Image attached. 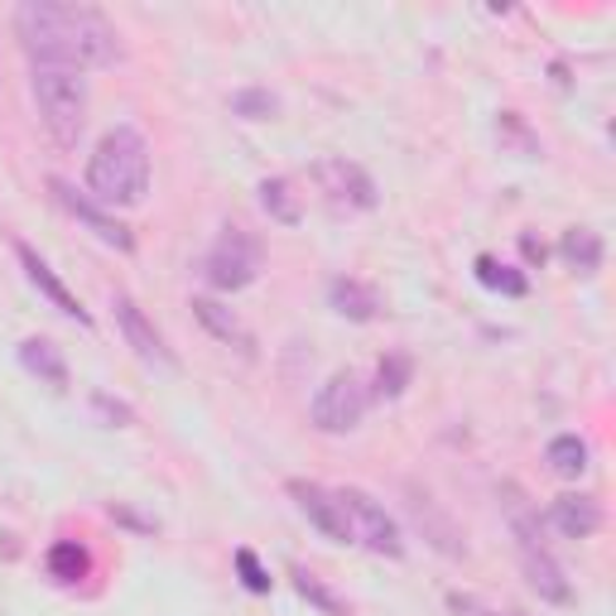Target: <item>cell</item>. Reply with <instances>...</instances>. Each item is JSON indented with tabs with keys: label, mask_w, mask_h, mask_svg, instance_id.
<instances>
[{
	"label": "cell",
	"mask_w": 616,
	"mask_h": 616,
	"mask_svg": "<svg viewBox=\"0 0 616 616\" xmlns=\"http://www.w3.org/2000/svg\"><path fill=\"white\" fill-rule=\"evenodd\" d=\"M30 88H34V106H39V121L49 125V135L73 150L82 125H88V82H82L73 68L34 63Z\"/></svg>",
	"instance_id": "cell-3"
},
{
	"label": "cell",
	"mask_w": 616,
	"mask_h": 616,
	"mask_svg": "<svg viewBox=\"0 0 616 616\" xmlns=\"http://www.w3.org/2000/svg\"><path fill=\"white\" fill-rule=\"evenodd\" d=\"M294 587H299V593H304L308 602H314V607L324 612V616H347V602H338V597H332L328 587L318 583V578H314V573H308V568H294Z\"/></svg>",
	"instance_id": "cell-23"
},
{
	"label": "cell",
	"mask_w": 616,
	"mask_h": 616,
	"mask_svg": "<svg viewBox=\"0 0 616 616\" xmlns=\"http://www.w3.org/2000/svg\"><path fill=\"white\" fill-rule=\"evenodd\" d=\"M92 404L111 419V424H131V419H135V414H131V404H121V400H111V396H96Z\"/></svg>",
	"instance_id": "cell-27"
},
{
	"label": "cell",
	"mask_w": 616,
	"mask_h": 616,
	"mask_svg": "<svg viewBox=\"0 0 616 616\" xmlns=\"http://www.w3.org/2000/svg\"><path fill=\"white\" fill-rule=\"evenodd\" d=\"M515 535H521V558H525V578H530V587H535L544 602H568L573 587H568V578H564V568L554 564V554L535 540V525H530V521H515Z\"/></svg>",
	"instance_id": "cell-8"
},
{
	"label": "cell",
	"mask_w": 616,
	"mask_h": 616,
	"mask_svg": "<svg viewBox=\"0 0 616 616\" xmlns=\"http://www.w3.org/2000/svg\"><path fill=\"white\" fill-rule=\"evenodd\" d=\"M544 462H550L558 478H583L587 472V443L578 439V433H558V439H550V448H544Z\"/></svg>",
	"instance_id": "cell-18"
},
{
	"label": "cell",
	"mask_w": 616,
	"mask_h": 616,
	"mask_svg": "<svg viewBox=\"0 0 616 616\" xmlns=\"http://www.w3.org/2000/svg\"><path fill=\"white\" fill-rule=\"evenodd\" d=\"M88 193L106 207H140L150 193V145L135 125H116L88 160Z\"/></svg>",
	"instance_id": "cell-2"
},
{
	"label": "cell",
	"mask_w": 616,
	"mask_h": 616,
	"mask_svg": "<svg viewBox=\"0 0 616 616\" xmlns=\"http://www.w3.org/2000/svg\"><path fill=\"white\" fill-rule=\"evenodd\" d=\"M410 511H414V521H419V530H429L433 535V544H439L443 554H462V540H458V530H453V521H448V515L433 506L429 496H419V492H410Z\"/></svg>",
	"instance_id": "cell-17"
},
{
	"label": "cell",
	"mask_w": 616,
	"mask_h": 616,
	"mask_svg": "<svg viewBox=\"0 0 616 616\" xmlns=\"http://www.w3.org/2000/svg\"><path fill=\"white\" fill-rule=\"evenodd\" d=\"M24 53L34 63H59V68H111L121 59V34L102 10L92 6H53V0H24L16 10Z\"/></svg>",
	"instance_id": "cell-1"
},
{
	"label": "cell",
	"mask_w": 616,
	"mask_h": 616,
	"mask_svg": "<svg viewBox=\"0 0 616 616\" xmlns=\"http://www.w3.org/2000/svg\"><path fill=\"white\" fill-rule=\"evenodd\" d=\"M478 279L486 289H496V294H511V299L530 294V279L521 270H511V265H501L496 256H478Z\"/></svg>",
	"instance_id": "cell-22"
},
{
	"label": "cell",
	"mask_w": 616,
	"mask_h": 616,
	"mask_svg": "<svg viewBox=\"0 0 616 616\" xmlns=\"http://www.w3.org/2000/svg\"><path fill=\"white\" fill-rule=\"evenodd\" d=\"M328 304L338 308L342 318H352V324H371V318L381 314V294L371 285H361V279H347V275H338L328 285Z\"/></svg>",
	"instance_id": "cell-14"
},
{
	"label": "cell",
	"mask_w": 616,
	"mask_h": 616,
	"mask_svg": "<svg viewBox=\"0 0 616 616\" xmlns=\"http://www.w3.org/2000/svg\"><path fill=\"white\" fill-rule=\"evenodd\" d=\"M236 573H242L246 593H270V573L260 568V558L250 550H236Z\"/></svg>",
	"instance_id": "cell-25"
},
{
	"label": "cell",
	"mask_w": 616,
	"mask_h": 616,
	"mask_svg": "<svg viewBox=\"0 0 616 616\" xmlns=\"http://www.w3.org/2000/svg\"><path fill=\"white\" fill-rule=\"evenodd\" d=\"M564 260H568L578 275H597V270H602V236L587 232V227L564 232Z\"/></svg>",
	"instance_id": "cell-19"
},
{
	"label": "cell",
	"mask_w": 616,
	"mask_h": 616,
	"mask_svg": "<svg viewBox=\"0 0 616 616\" xmlns=\"http://www.w3.org/2000/svg\"><path fill=\"white\" fill-rule=\"evenodd\" d=\"M193 314H198V324L213 332L217 342H227V347H236L242 357H250L256 352V338H250V328L242 324V318L232 314V308H222L217 299H193Z\"/></svg>",
	"instance_id": "cell-13"
},
{
	"label": "cell",
	"mask_w": 616,
	"mask_h": 616,
	"mask_svg": "<svg viewBox=\"0 0 616 616\" xmlns=\"http://www.w3.org/2000/svg\"><path fill=\"white\" fill-rule=\"evenodd\" d=\"M289 496L299 501V511L308 515L314 530H324V535L338 540V544H352V530H347L338 492H328V486H318V482H289Z\"/></svg>",
	"instance_id": "cell-10"
},
{
	"label": "cell",
	"mask_w": 616,
	"mask_h": 616,
	"mask_svg": "<svg viewBox=\"0 0 616 616\" xmlns=\"http://www.w3.org/2000/svg\"><path fill=\"white\" fill-rule=\"evenodd\" d=\"M111 308H116V324H121V332H125V342H131V352H135L140 361H150V367H164V371H170V367H174L170 347H164L160 328H154L150 318L140 314V304L131 299V294H116V299H111Z\"/></svg>",
	"instance_id": "cell-9"
},
{
	"label": "cell",
	"mask_w": 616,
	"mask_h": 616,
	"mask_svg": "<svg viewBox=\"0 0 616 616\" xmlns=\"http://www.w3.org/2000/svg\"><path fill=\"white\" fill-rule=\"evenodd\" d=\"M53 198H59V203H63L68 213H73V217H78V222H82V227H88L92 236H102L106 246H116V250H131V246H135V236L125 232V227H121V222L111 217V213H102V207H96V203L88 198V193H78L73 184H63V178H53Z\"/></svg>",
	"instance_id": "cell-11"
},
{
	"label": "cell",
	"mask_w": 616,
	"mask_h": 616,
	"mask_svg": "<svg viewBox=\"0 0 616 616\" xmlns=\"http://www.w3.org/2000/svg\"><path fill=\"white\" fill-rule=\"evenodd\" d=\"M342 501V515H347V530H352V544H367L371 554H386V558H400L404 554V540H400V525L386 515V506L357 486L338 492Z\"/></svg>",
	"instance_id": "cell-5"
},
{
	"label": "cell",
	"mask_w": 616,
	"mask_h": 616,
	"mask_svg": "<svg viewBox=\"0 0 616 616\" xmlns=\"http://www.w3.org/2000/svg\"><path fill=\"white\" fill-rule=\"evenodd\" d=\"M367 404H371V390L361 386L352 371H338V376H328V381L318 386L308 414H314V424L324 433H347V429H357L361 419H367Z\"/></svg>",
	"instance_id": "cell-4"
},
{
	"label": "cell",
	"mask_w": 616,
	"mask_h": 616,
	"mask_svg": "<svg viewBox=\"0 0 616 616\" xmlns=\"http://www.w3.org/2000/svg\"><path fill=\"white\" fill-rule=\"evenodd\" d=\"M404 386H410V361H404V357H386L381 371H376V390H381V396H400Z\"/></svg>",
	"instance_id": "cell-24"
},
{
	"label": "cell",
	"mask_w": 616,
	"mask_h": 616,
	"mask_svg": "<svg viewBox=\"0 0 616 616\" xmlns=\"http://www.w3.org/2000/svg\"><path fill=\"white\" fill-rule=\"evenodd\" d=\"M207 279H213V289L232 294V289H246L250 279L260 275V242L242 227H227L217 236V246L207 250Z\"/></svg>",
	"instance_id": "cell-6"
},
{
	"label": "cell",
	"mask_w": 616,
	"mask_h": 616,
	"mask_svg": "<svg viewBox=\"0 0 616 616\" xmlns=\"http://www.w3.org/2000/svg\"><path fill=\"white\" fill-rule=\"evenodd\" d=\"M88 568H92V558H88V550H82L78 540H59L49 550V573L59 583H82V578H88Z\"/></svg>",
	"instance_id": "cell-20"
},
{
	"label": "cell",
	"mask_w": 616,
	"mask_h": 616,
	"mask_svg": "<svg viewBox=\"0 0 616 616\" xmlns=\"http://www.w3.org/2000/svg\"><path fill=\"white\" fill-rule=\"evenodd\" d=\"M232 111H236V116L260 121V116H270V111H275V96L270 92H236L232 96Z\"/></svg>",
	"instance_id": "cell-26"
},
{
	"label": "cell",
	"mask_w": 616,
	"mask_h": 616,
	"mask_svg": "<svg viewBox=\"0 0 616 616\" xmlns=\"http://www.w3.org/2000/svg\"><path fill=\"white\" fill-rule=\"evenodd\" d=\"M20 367L39 376V381H49L53 390H63L68 386V361L59 357V347L44 342V338H30V342H20Z\"/></svg>",
	"instance_id": "cell-16"
},
{
	"label": "cell",
	"mask_w": 616,
	"mask_h": 616,
	"mask_svg": "<svg viewBox=\"0 0 616 616\" xmlns=\"http://www.w3.org/2000/svg\"><path fill=\"white\" fill-rule=\"evenodd\" d=\"M314 178H318L324 198L338 207V213H371V207H376L371 174L361 170V164H352V160H324L314 170Z\"/></svg>",
	"instance_id": "cell-7"
},
{
	"label": "cell",
	"mask_w": 616,
	"mask_h": 616,
	"mask_svg": "<svg viewBox=\"0 0 616 616\" xmlns=\"http://www.w3.org/2000/svg\"><path fill=\"white\" fill-rule=\"evenodd\" d=\"M16 256H20V265H24V275H30V285H34L39 294H44V299H49L53 308H59L63 318H73V324H82V328L92 324V318H88V308H82V304L73 299V294H68V285L49 270V260L39 256L34 246H24V242H20V246H16Z\"/></svg>",
	"instance_id": "cell-12"
},
{
	"label": "cell",
	"mask_w": 616,
	"mask_h": 616,
	"mask_svg": "<svg viewBox=\"0 0 616 616\" xmlns=\"http://www.w3.org/2000/svg\"><path fill=\"white\" fill-rule=\"evenodd\" d=\"M550 521H554V530H564L568 540H587L602 530V506L593 496H558Z\"/></svg>",
	"instance_id": "cell-15"
},
{
	"label": "cell",
	"mask_w": 616,
	"mask_h": 616,
	"mask_svg": "<svg viewBox=\"0 0 616 616\" xmlns=\"http://www.w3.org/2000/svg\"><path fill=\"white\" fill-rule=\"evenodd\" d=\"M260 203H265V213H270L275 222H285V227H294V222L304 217V207H299V198H294L289 178H265V184H260Z\"/></svg>",
	"instance_id": "cell-21"
},
{
	"label": "cell",
	"mask_w": 616,
	"mask_h": 616,
	"mask_svg": "<svg viewBox=\"0 0 616 616\" xmlns=\"http://www.w3.org/2000/svg\"><path fill=\"white\" fill-rule=\"evenodd\" d=\"M453 612H472V616H511V612H492V607H482L478 597H453Z\"/></svg>",
	"instance_id": "cell-28"
}]
</instances>
